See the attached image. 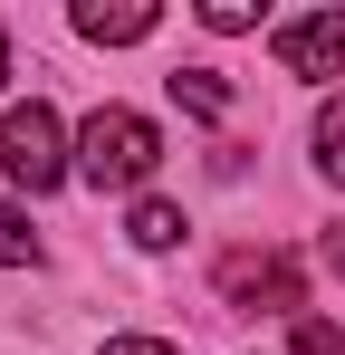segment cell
<instances>
[{"label":"cell","instance_id":"1","mask_svg":"<svg viewBox=\"0 0 345 355\" xmlns=\"http://www.w3.org/2000/svg\"><path fill=\"white\" fill-rule=\"evenodd\" d=\"M154 164H163L154 116H134V106H96V116L77 125V173L96 182V192H134Z\"/></svg>","mask_w":345,"mask_h":355},{"label":"cell","instance_id":"6","mask_svg":"<svg viewBox=\"0 0 345 355\" xmlns=\"http://www.w3.org/2000/svg\"><path fill=\"white\" fill-rule=\"evenodd\" d=\"M172 106H192V116H230V77H221V67H172Z\"/></svg>","mask_w":345,"mask_h":355},{"label":"cell","instance_id":"2","mask_svg":"<svg viewBox=\"0 0 345 355\" xmlns=\"http://www.w3.org/2000/svg\"><path fill=\"white\" fill-rule=\"evenodd\" d=\"M77 173V154H67V125H57V106H10L0 116V182H29V192H57V182Z\"/></svg>","mask_w":345,"mask_h":355},{"label":"cell","instance_id":"14","mask_svg":"<svg viewBox=\"0 0 345 355\" xmlns=\"http://www.w3.org/2000/svg\"><path fill=\"white\" fill-rule=\"evenodd\" d=\"M0 77H10V39H0Z\"/></svg>","mask_w":345,"mask_h":355},{"label":"cell","instance_id":"12","mask_svg":"<svg viewBox=\"0 0 345 355\" xmlns=\"http://www.w3.org/2000/svg\"><path fill=\"white\" fill-rule=\"evenodd\" d=\"M106 355H182V346H163V336H115Z\"/></svg>","mask_w":345,"mask_h":355},{"label":"cell","instance_id":"10","mask_svg":"<svg viewBox=\"0 0 345 355\" xmlns=\"http://www.w3.org/2000/svg\"><path fill=\"white\" fill-rule=\"evenodd\" d=\"M202 29H221V39L259 29V0H202Z\"/></svg>","mask_w":345,"mask_h":355},{"label":"cell","instance_id":"3","mask_svg":"<svg viewBox=\"0 0 345 355\" xmlns=\"http://www.w3.org/2000/svg\"><path fill=\"white\" fill-rule=\"evenodd\" d=\"M221 297H240V307H259V297H269V307L297 317V307H307V279H297V259H288V250H240V259H221Z\"/></svg>","mask_w":345,"mask_h":355},{"label":"cell","instance_id":"8","mask_svg":"<svg viewBox=\"0 0 345 355\" xmlns=\"http://www.w3.org/2000/svg\"><path fill=\"white\" fill-rule=\"evenodd\" d=\"M0 259H10V269H39V231L19 221V202H10V192H0Z\"/></svg>","mask_w":345,"mask_h":355},{"label":"cell","instance_id":"5","mask_svg":"<svg viewBox=\"0 0 345 355\" xmlns=\"http://www.w3.org/2000/svg\"><path fill=\"white\" fill-rule=\"evenodd\" d=\"M154 0H77V39H96V49H134V39H154Z\"/></svg>","mask_w":345,"mask_h":355},{"label":"cell","instance_id":"7","mask_svg":"<svg viewBox=\"0 0 345 355\" xmlns=\"http://www.w3.org/2000/svg\"><path fill=\"white\" fill-rule=\"evenodd\" d=\"M317 173L345 192V96H326V106H317Z\"/></svg>","mask_w":345,"mask_h":355},{"label":"cell","instance_id":"9","mask_svg":"<svg viewBox=\"0 0 345 355\" xmlns=\"http://www.w3.org/2000/svg\"><path fill=\"white\" fill-rule=\"evenodd\" d=\"M182 240V211L172 202H134V250H172Z\"/></svg>","mask_w":345,"mask_h":355},{"label":"cell","instance_id":"4","mask_svg":"<svg viewBox=\"0 0 345 355\" xmlns=\"http://www.w3.org/2000/svg\"><path fill=\"white\" fill-rule=\"evenodd\" d=\"M278 67L288 77H345V10L278 19Z\"/></svg>","mask_w":345,"mask_h":355},{"label":"cell","instance_id":"11","mask_svg":"<svg viewBox=\"0 0 345 355\" xmlns=\"http://www.w3.org/2000/svg\"><path fill=\"white\" fill-rule=\"evenodd\" d=\"M297 355H345V327L336 317H297Z\"/></svg>","mask_w":345,"mask_h":355},{"label":"cell","instance_id":"13","mask_svg":"<svg viewBox=\"0 0 345 355\" xmlns=\"http://www.w3.org/2000/svg\"><path fill=\"white\" fill-rule=\"evenodd\" d=\"M326 269H336V279H345V221H336V231H326Z\"/></svg>","mask_w":345,"mask_h":355}]
</instances>
